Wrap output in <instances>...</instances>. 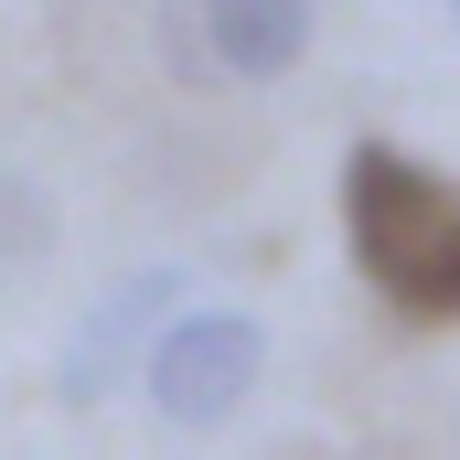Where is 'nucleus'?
Listing matches in <instances>:
<instances>
[{"mask_svg": "<svg viewBox=\"0 0 460 460\" xmlns=\"http://www.w3.org/2000/svg\"><path fill=\"white\" fill-rule=\"evenodd\" d=\"M343 246L375 279V300H396L407 322H460V182L418 172L385 139L343 150Z\"/></svg>", "mask_w": 460, "mask_h": 460, "instance_id": "obj_1", "label": "nucleus"}, {"mask_svg": "<svg viewBox=\"0 0 460 460\" xmlns=\"http://www.w3.org/2000/svg\"><path fill=\"white\" fill-rule=\"evenodd\" d=\"M257 364H268V332L246 311H172L161 343L139 353V385L172 429H226L257 396Z\"/></svg>", "mask_w": 460, "mask_h": 460, "instance_id": "obj_2", "label": "nucleus"}, {"mask_svg": "<svg viewBox=\"0 0 460 460\" xmlns=\"http://www.w3.org/2000/svg\"><path fill=\"white\" fill-rule=\"evenodd\" d=\"M182 311V257L172 268H139V279H118L108 300L75 322V343H65V364H54V396L65 407H97V396H118L128 375H139V353L161 343V322Z\"/></svg>", "mask_w": 460, "mask_h": 460, "instance_id": "obj_3", "label": "nucleus"}, {"mask_svg": "<svg viewBox=\"0 0 460 460\" xmlns=\"http://www.w3.org/2000/svg\"><path fill=\"white\" fill-rule=\"evenodd\" d=\"M193 11H204V54H215V75L268 86V75H289V65L311 54V0H193Z\"/></svg>", "mask_w": 460, "mask_h": 460, "instance_id": "obj_4", "label": "nucleus"}, {"mask_svg": "<svg viewBox=\"0 0 460 460\" xmlns=\"http://www.w3.org/2000/svg\"><path fill=\"white\" fill-rule=\"evenodd\" d=\"M43 246H54V204H43L22 172H0V257H11V268H32Z\"/></svg>", "mask_w": 460, "mask_h": 460, "instance_id": "obj_5", "label": "nucleus"}, {"mask_svg": "<svg viewBox=\"0 0 460 460\" xmlns=\"http://www.w3.org/2000/svg\"><path fill=\"white\" fill-rule=\"evenodd\" d=\"M161 65H172V86H204V75H215V54H204V11H193V0H161Z\"/></svg>", "mask_w": 460, "mask_h": 460, "instance_id": "obj_6", "label": "nucleus"}, {"mask_svg": "<svg viewBox=\"0 0 460 460\" xmlns=\"http://www.w3.org/2000/svg\"><path fill=\"white\" fill-rule=\"evenodd\" d=\"M450 22H460V0H450Z\"/></svg>", "mask_w": 460, "mask_h": 460, "instance_id": "obj_7", "label": "nucleus"}]
</instances>
